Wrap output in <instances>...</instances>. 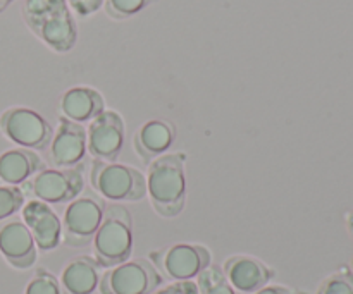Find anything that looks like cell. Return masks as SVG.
I'll list each match as a JSON object with an SVG mask.
<instances>
[{
  "mask_svg": "<svg viewBox=\"0 0 353 294\" xmlns=\"http://www.w3.org/2000/svg\"><path fill=\"white\" fill-rule=\"evenodd\" d=\"M28 30L55 54H68L78 41V24L68 0H24L21 7Z\"/></svg>",
  "mask_w": 353,
  "mask_h": 294,
  "instance_id": "cell-1",
  "label": "cell"
},
{
  "mask_svg": "<svg viewBox=\"0 0 353 294\" xmlns=\"http://www.w3.org/2000/svg\"><path fill=\"white\" fill-rule=\"evenodd\" d=\"M186 154H165L148 164L147 195L155 212L174 219L186 205Z\"/></svg>",
  "mask_w": 353,
  "mask_h": 294,
  "instance_id": "cell-2",
  "label": "cell"
},
{
  "mask_svg": "<svg viewBox=\"0 0 353 294\" xmlns=\"http://www.w3.org/2000/svg\"><path fill=\"white\" fill-rule=\"evenodd\" d=\"M93 260L100 269L124 264L133 255V217L121 203H107L102 224L93 236Z\"/></svg>",
  "mask_w": 353,
  "mask_h": 294,
  "instance_id": "cell-3",
  "label": "cell"
},
{
  "mask_svg": "<svg viewBox=\"0 0 353 294\" xmlns=\"http://www.w3.org/2000/svg\"><path fill=\"white\" fill-rule=\"evenodd\" d=\"M90 182L97 195L114 203L141 202L147 196V178L126 164L93 160Z\"/></svg>",
  "mask_w": 353,
  "mask_h": 294,
  "instance_id": "cell-4",
  "label": "cell"
},
{
  "mask_svg": "<svg viewBox=\"0 0 353 294\" xmlns=\"http://www.w3.org/2000/svg\"><path fill=\"white\" fill-rule=\"evenodd\" d=\"M24 196L47 205H65L78 198L85 189V165L71 169H41L19 186Z\"/></svg>",
  "mask_w": 353,
  "mask_h": 294,
  "instance_id": "cell-5",
  "label": "cell"
},
{
  "mask_svg": "<svg viewBox=\"0 0 353 294\" xmlns=\"http://www.w3.org/2000/svg\"><path fill=\"white\" fill-rule=\"evenodd\" d=\"M107 202L95 191H83L68 203L62 217V243L69 248L88 246L102 224Z\"/></svg>",
  "mask_w": 353,
  "mask_h": 294,
  "instance_id": "cell-6",
  "label": "cell"
},
{
  "mask_svg": "<svg viewBox=\"0 0 353 294\" xmlns=\"http://www.w3.org/2000/svg\"><path fill=\"white\" fill-rule=\"evenodd\" d=\"M0 133L19 148L33 151H45L54 138L50 124L30 107H10L3 110L0 114Z\"/></svg>",
  "mask_w": 353,
  "mask_h": 294,
  "instance_id": "cell-7",
  "label": "cell"
},
{
  "mask_svg": "<svg viewBox=\"0 0 353 294\" xmlns=\"http://www.w3.org/2000/svg\"><path fill=\"white\" fill-rule=\"evenodd\" d=\"M148 260L164 277V281L168 279V281L179 282L193 281L199 277L200 272L212 264V255L209 248L202 244L178 243L164 250L152 251Z\"/></svg>",
  "mask_w": 353,
  "mask_h": 294,
  "instance_id": "cell-8",
  "label": "cell"
},
{
  "mask_svg": "<svg viewBox=\"0 0 353 294\" xmlns=\"http://www.w3.org/2000/svg\"><path fill=\"white\" fill-rule=\"evenodd\" d=\"M164 284V277L150 260L137 258L107 269L100 277V294H152Z\"/></svg>",
  "mask_w": 353,
  "mask_h": 294,
  "instance_id": "cell-9",
  "label": "cell"
},
{
  "mask_svg": "<svg viewBox=\"0 0 353 294\" xmlns=\"http://www.w3.org/2000/svg\"><path fill=\"white\" fill-rule=\"evenodd\" d=\"M126 138L124 119L116 110L105 109L90 123L86 129V148L93 160L116 162Z\"/></svg>",
  "mask_w": 353,
  "mask_h": 294,
  "instance_id": "cell-10",
  "label": "cell"
},
{
  "mask_svg": "<svg viewBox=\"0 0 353 294\" xmlns=\"http://www.w3.org/2000/svg\"><path fill=\"white\" fill-rule=\"evenodd\" d=\"M48 148V160L54 169H71L81 165L88 154L85 126L61 116Z\"/></svg>",
  "mask_w": 353,
  "mask_h": 294,
  "instance_id": "cell-11",
  "label": "cell"
},
{
  "mask_svg": "<svg viewBox=\"0 0 353 294\" xmlns=\"http://www.w3.org/2000/svg\"><path fill=\"white\" fill-rule=\"evenodd\" d=\"M0 255L16 271H28L37 264V243L23 219H12L0 227Z\"/></svg>",
  "mask_w": 353,
  "mask_h": 294,
  "instance_id": "cell-12",
  "label": "cell"
},
{
  "mask_svg": "<svg viewBox=\"0 0 353 294\" xmlns=\"http://www.w3.org/2000/svg\"><path fill=\"white\" fill-rule=\"evenodd\" d=\"M23 213V222L30 229L38 251L57 250L62 243V220L57 213L52 210L50 205L38 200H30L26 205L21 209Z\"/></svg>",
  "mask_w": 353,
  "mask_h": 294,
  "instance_id": "cell-13",
  "label": "cell"
},
{
  "mask_svg": "<svg viewBox=\"0 0 353 294\" xmlns=\"http://www.w3.org/2000/svg\"><path fill=\"white\" fill-rule=\"evenodd\" d=\"M221 269L234 291L243 294H254L259 291L268 286L276 275L274 269L250 255H233V257L226 258Z\"/></svg>",
  "mask_w": 353,
  "mask_h": 294,
  "instance_id": "cell-14",
  "label": "cell"
},
{
  "mask_svg": "<svg viewBox=\"0 0 353 294\" xmlns=\"http://www.w3.org/2000/svg\"><path fill=\"white\" fill-rule=\"evenodd\" d=\"M176 134H178V131L169 120H148L134 134V151L141 158V162L148 165L155 158L162 157V155H165V151L171 150Z\"/></svg>",
  "mask_w": 353,
  "mask_h": 294,
  "instance_id": "cell-15",
  "label": "cell"
},
{
  "mask_svg": "<svg viewBox=\"0 0 353 294\" xmlns=\"http://www.w3.org/2000/svg\"><path fill=\"white\" fill-rule=\"evenodd\" d=\"M62 117L78 124H90L105 110V100L92 86H72L65 90L59 102Z\"/></svg>",
  "mask_w": 353,
  "mask_h": 294,
  "instance_id": "cell-16",
  "label": "cell"
},
{
  "mask_svg": "<svg viewBox=\"0 0 353 294\" xmlns=\"http://www.w3.org/2000/svg\"><path fill=\"white\" fill-rule=\"evenodd\" d=\"M40 155L28 148H10L0 155V181L7 186H21L45 169Z\"/></svg>",
  "mask_w": 353,
  "mask_h": 294,
  "instance_id": "cell-17",
  "label": "cell"
},
{
  "mask_svg": "<svg viewBox=\"0 0 353 294\" xmlns=\"http://www.w3.org/2000/svg\"><path fill=\"white\" fill-rule=\"evenodd\" d=\"M100 267L93 257L81 255L76 257L62 269L61 294H93L99 289Z\"/></svg>",
  "mask_w": 353,
  "mask_h": 294,
  "instance_id": "cell-18",
  "label": "cell"
},
{
  "mask_svg": "<svg viewBox=\"0 0 353 294\" xmlns=\"http://www.w3.org/2000/svg\"><path fill=\"white\" fill-rule=\"evenodd\" d=\"M196 288H199V294H236L224 275L223 269L212 264L199 274Z\"/></svg>",
  "mask_w": 353,
  "mask_h": 294,
  "instance_id": "cell-19",
  "label": "cell"
},
{
  "mask_svg": "<svg viewBox=\"0 0 353 294\" xmlns=\"http://www.w3.org/2000/svg\"><path fill=\"white\" fill-rule=\"evenodd\" d=\"M157 0H105L103 9L105 14L114 21H124L137 16L147 7L154 6Z\"/></svg>",
  "mask_w": 353,
  "mask_h": 294,
  "instance_id": "cell-20",
  "label": "cell"
},
{
  "mask_svg": "<svg viewBox=\"0 0 353 294\" xmlns=\"http://www.w3.org/2000/svg\"><path fill=\"white\" fill-rule=\"evenodd\" d=\"M24 207V193L19 186H0V222L16 216Z\"/></svg>",
  "mask_w": 353,
  "mask_h": 294,
  "instance_id": "cell-21",
  "label": "cell"
},
{
  "mask_svg": "<svg viewBox=\"0 0 353 294\" xmlns=\"http://www.w3.org/2000/svg\"><path fill=\"white\" fill-rule=\"evenodd\" d=\"M317 294H353V271L341 269L331 274L319 286Z\"/></svg>",
  "mask_w": 353,
  "mask_h": 294,
  "instance_id": "cell-22",
  "label": "cell"
},
{
  "mask_svg": "<svg viewBox=\"0 0 353 294\" xmlns=\"http://www.w3.org/2000/svg\"><path fill=\"white\" fill-rule=\"evenodd\" d=\"M23 294H61L59 279L47 269H38Z\"/></svg>",
  "mask_w": 353,
  "mask_h": 294,
  "instance_id": "cell-23",
  "label": "cell"
},
{
  "mask_svg": "<svg viewBox=\"0 0 353 294\" xmlns=\"http://www.w3.org/2000/svg\"><path fill=\"white\" fill-rule=\"evenodd\" d=\"M103 2H105V0H68L69 9H71L79 19H86V17L99 12L103 7Z\"/></svg>",
  "mask_w": 353,
  "mask_h": 294,
  "instance_id": "cell-24",
  "label": "cell"
},
{
  "mask_svg": "<svg viewBox=\"0 0 353 294\" xmlns=\"http://www.w3.org/2000/svg\"><path fill=\"white\" fill-rule=\"evenodd\" d=\"M152 294H199V288H196V282L193 281H179L171 282L164 288H159Z\"/></svg>",
  "mask_w": 353,
  "mask_h": 294,
  "instance_id": "cell-25",
  "label": "cell"
},
{
  "mask_svg": "<svg viewBox=\"0 0 353 294\" xmlns=\"http://www.w3.org/2000/svg\"><path fill=\"white\" fill-rule=\"evenodd\" d=\"M254 294H299L295 289L292 288H286V286H278V284H272V286H264L262 289L255 291Z\"/></svg>",
  "mask_w": 353,
  "mask_h": 294,
  "instance_id": "cell-26",
  "label": "cell"
},
{
  "mask_svg": "<svg viewBox=\"0 0 353 294\" xmlns=\"http://www.w3.org/2000/svg\"><path fill=\"white\" fill-rule=\"evenodd\" d=\"M347 227H348V233L353 236V210H350L347 216Z\"/></svg>",
  "mask_w": 353,
  "mask_h": 294,
  "instance_id": "cell-27",
  "label": "cell"
},
{
  "mask_svg": "<svg viewBox=\"0 0 353 294\" xmlns=\"http://www.w3.org/2000/svg\"><path fill=\"white\" fill-rule=\"evenodd\" d=\"M12 2H14V0H0V14H2L3 10H6L7 7H9Z\"/></svg>",
  "mask_w": 353,
  "mask_h": 294,
  "instance_id": "cell-28",
  "label": "cell"
}]
</instances>
